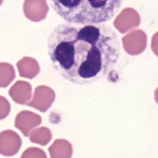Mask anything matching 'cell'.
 Masks as SVG:
<instances>
[{"label":"cell","mask_w":158,"mask_h":158,"mask_svg":"<svg viewBox=\"0 0 158 158\" xmlns=\"http://www.w3.org/2000/svg\"><path fill=\"white\" fill-rule=\"evenodd\" d=\"M48 53L64 79L86 85L103 78L120 55L115 32L105 25L59 24L50 33Z\"/></svg>","instance_id":"cell-1"},{"label":"cell","mask_w":158,"mask_h":158,"mask_svg":"<svg viewBox=\"0 0 158 158\" xmlns=\"http://www.w3.org/2000/svg\"><path fill=\"white\" fill-rule=\"evenodd\" d=\"M64 21L75 25H98L114 18L122 0H51Z\"/></svg>","instance_id":"cell-2"},{"label":"cell","mask_w":158,"mask_h":158,"mask_svg":"<svg viewBox=\"0 0 158 158\" xmlns=\"http://www.w3.org/2000/svg\"><path fill=\"white\" fill-rule=\"evenodd\" d=\"M148 36L142 30H132L122 38L123 49L130 55H138L142 53L146 47Z\"/></svg>","instance_id":"cell-3"},{"label":"cell","mask_w":158,"mask_h":158,"mask_svg":"<svg viewBox=\"0 0 158 158\" xmlns=\"http://www.w3.org/2000/svg\"><path fill=\"white\" fill-rule=\"evenodd\" d=\"M140 23L141 18L137 10L132 8H125L115 17L114 26L120 33H127L136 29Z\"/></svg>","instance_id":"cell-4"},{"label":"cell","mask_w":158,"mask_h":158,"mask_svg":"<svg viewBox=\"0 0 158 158\" xmlns=\"http://www.w3.org/2000/svg\"><path fill=\"white\" fill-rule=\"evenodd\" d=\"M54 99L55 94L52 89L47 86H38L35 89L32 99L28 103V105L42 112H45L52 105Z\"/></svg>","instance_id":"cell-5"},{"label":"cell","mask_w":158,"mask_h":158,"mask_svg":"<svg viewBox=\"0 0 158 158\" xmlns=\"http://www.w3.org/2000/svg\"><path fill=\"white\" fill-rule=\"evenodd\" d=\"M22 140L14 131H4L0 132V154L4 156H14L21 148Z\"/></svg>","instance_id":"cell-6"},{"label":"cell","mask_w":158,"mask_h":158,"mask_svg":"<svg viewBox=\"0 0 158 158\" xmlns=\"http://www.w3.org/2000/svg\"><path fill=\"white\" fill-rule=\"evenodd\" d=\"M42 122L41 117L29 110H22L15 117V127L23 133L25 136H29V134L37 128Z\"/></svg>","instance_id":"cell-7"},{"label":"cell","mask_w":158,"mask_h":158,"mask_svg":"<svg viewBox=\"0 0 158 158\" xmlns=\"http://www.w3.org/2000/svg\"><path fill=\"white\" fill-rule=\"evenodd\" d=\"M23 10L28 19L38 22L46 17L49 7L46 0H25Z\"/></svg>","instance_id":"cell-8"},{"label":"cell","mask_w":158,"mask_h":158,"mask_svg":"<svg viewBox=\"0 0 158 158\" xmlns=\"http://www.w3.org/2000/svg\"><path fill=\"white\" fill-rule=\"evenodd\" d=\"M10 96L17 104L25 105L31 101V86L25 81H17L10 89Z\"/></svg>","instance_id":"cell-9"},{"label":"cell","mask_w":158,"mask_h":158,"mask_svg":"<svg viewBox=\"0 0 158 158\" xmlns=\"http://www.w3.org/2000/svg\"><path fill=\"white\" fill-rule=\"evenodd\" d=\"M51 158H72L73 146L66 139H56L49 148Z\"/></svg>","instance_id":"cell-10"},{"label":"cell","mask_w":158,"mask_h":158,"mask_svg":"<svg viewBox=\"0 0 158 158\" xmlns=\"http://www.w3.org/2000/svg\"><path fill=\"white\" fill-rule=\"evenodd\" d=\"M17 69L21 77L30 79L35 77L40 71L37 61L31 57H23L19 60L17 62Z\"/></svg>","instance_id":"cell-11"},{"label":"cell","mask_w":158,"mask_h":158,"mask_svg":"<svg viewBox=\"0 0 158 158\" xmlns=\"http://www.w3.org/2000/svg\"><path fill=\"white\" fill-rule=\"evenodd\" d=\"M52 132L51 131L46 128V127H41L35 129L30 134H29V138L31 142L32 143H36L41 146H46L52 139Z\"/></svg>","instance_id":"cell-12"},{"label":"cell","mask_w":158,"mask_h":158,"mask_svg":"<svg viewBox=\"0 0 158 158\" xmlns=\"http://www.w3.org/2000/svg\"><path fill=\"white\" fill-rule=\"evenodd\" d=\"M15 76L14 67L8 63H0V88L7 87Z\"/></svg>","instance_id":"cell-13"},{"label":"cell","mask_w":158,"mask_h":158,"mask_svg":"<svg viewBox=\"0 0 158 158\" xmlns=\"http://www.w3.org/2000/svg\"><path fill=\"white\" fill-rule=\"evenodd\" d=\"M21 158H47V155L39 148H29L22 153Z\"/></svg>","instance_id":"cell-14"},{"label":"cell","mask_w":158,"mask_h":158,"mask_svg":"<svg viewBox=\"0 0 158 158\" xmlns=\"http://www.w3.org/2000/svg\"><path fill=\"white\" fill-rule=\"evenodd\" d=\"M10 111V105L9 101L3 97L0 96V120L6 118Z\"/></svg>","instance_id":"cell-15"},{"label":"cell","mask_w":158,"mask_h":158,"mask_svg":"<svg viewBox=\"0 0 158 158\" xmlns=\"http://www.w3.org/2000/svg\"><path fill=\"white\" fill-rule=\"evenodd\" d=\"M151 48H152V52L158 57V31H156L152 37Z\"/></svg>","instance_id":"cell-16"},{"label":"cell","mask_w":158,"mask_h":158,"mask_svg":"<svg viewBox=\"0 0 158 158\" xmlns=\"http://www.w3.org/2000/svg\"><path fill=\"white\" fill-rule=\"evenodd\" d=\"M154 100H155V102L158 104V87L156 88V89L154 91Z\"/></svg>","instance_id":"cell-17"},{"label":"cell","mask_w":158,"mask_h":158,"mask_svg":"<svg viewBox=\"0 0 158 158\" xmlns=\"http://www.w3.org/2000/svg\"><path fill=\"white\" fill-rule=\"evenodd\" d=\"M3 2V0H0V5H1V3Z\"/></svg>","instance_id":"cell-18"}]
</instances>
